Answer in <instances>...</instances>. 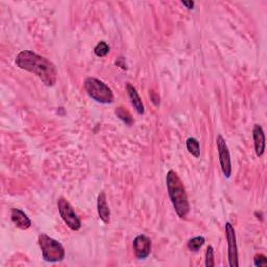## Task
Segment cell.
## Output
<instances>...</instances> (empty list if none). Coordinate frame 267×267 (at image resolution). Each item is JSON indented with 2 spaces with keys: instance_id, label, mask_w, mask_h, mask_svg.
Masks as SVG:
<instances>
[{
  "instance_id": "cell-11",
  "label": "cell",
  "mask_w": 267,
  "mask_h": 267,
  "mask_svg": "<svg viewBox=\"0 0 267 267\" xmlns=\"http://www.w3.org/2000/svg\"><path fill=\"white\" fill-rule=\"evenodd\" d=\"M11 217L13 223L20 230H27L32 227V220H30L27 215L21 210L13 209Z\"/></svg>"
},
{
  "instance_id": "cell-10",
  "label": "cell",
  "mask_w": 267,
  "mask_h": 267,
  "mask_svg": "<svg viewBox=\"0 0 267 267\" xmlns=\"http://www.w3.org/2000/svg\"><path fill=\"white\" fill-rule=\"evenodd\" d=\"M97 212L99 215V218L102 220V222L108 224L110 222V217H111V212L110 208L108 206L107 202V195L105 191H101L98 194L97 199Z\"/></svg>"
},
{
  "instance_id": "cell-8",
  "label": "cell",
  "mask_w": 267,
  "mask_h": 267,
  "mask_svg": "<svg viewBox=\"0 0 267 267\" xmlns=\"http://www.w3.org/2000/svg\"><path fill=\"white\" fill-rule=\"evenodd\" d=\"M133 249L138 259H146L151 252V241L145 235H139L134 239Z\"/></svg>"
},
{
  "instance_id": "cell-4",
  "label": "cell",
  "mask_w": 267,
  "mask_h": 267,
  "mask_svg": "<svg viewBox=\"0 0 267 267\" xmlns=\"http://www.w3.org/2000/svg\"><path fill=\"white\" fill-rule=\"evenodd\" d=\"M87 94L99 104H112L114 101V95L112 90L104 83L95 77H88L84 84Z\"/></svg>"
},
{
  "instance_id": "cell-18",
  "label": "cell",
  "mask_w": 267,
  "mask_h": 267,
  "mask_svg": "<svg viewBox=\"0 0 267 267\" xmlns=\"http://www.w3.org/2000/svg\"><path fill=\"white\" fill-rule=\"evenodd\" d=\"M267 263V259L266 257L262 254H258L255 256L254 258V264L255 266H258V267H261V266H265Z\"/></svg>"
},
{
  "instance_id": "cell-14",
  "label": "cell",
  "mask_w": 267,
  "mask_h": 267,
  "mask_svg": "<svg viewBox=\"0 0 267 267\" xmlns=\"http://www.w3.org/2000/svg\"><path fill=\"white\" fill-rule=\"evenodd\" d=\"M115 114H116V116H117L120 120H122V121L125 122L126 125H128V126H132L133 123H134V119H133V117H132V115H131V113H130L128 110H126L125 108L118 107V108L115 110Z\"/></svg>"
},
{
  "instance_id": "cell-12",
  "label": "cell",
  "mask_w": 267,
  "mask_h": 267,
  "mask_svg": "<svg viewBox=\"0 0 267 267\" xmlns=\"http://www.w3.org/2000/svg\"><path fill=\"white\" fill-rule=\"evenodd\" d=\"M127 91H128V94H129V97L131 99L132 105L134 106V108L136 109L138 114H140V115L144 114V105H143L142 99L139 96L136 88L134 86H132L131 84H128L127 85Z\"/></svg>"
},
{
  "instance_id": "cell-20",
  "label": "cell",
  "mask_w": 267,
  "mask_h": 267,
  "mask_svg": "<svg viewBox=\"0 0 267 267\" xmlns=\"http://www.w3.org/2000/svg\"><path fill=\"white\" fill-rule=\"evenodd\" d=\"M182 4L184 6H186L188 9H192L194 7V2L193 1H182Z\"/></svg>"
},
{
  "instance_id": "cell-1",
  "label": "cell",
  "mask_w": 267,
  "mask_h": 267,
  "mask_svg": "<svg viewBox=\"0 0 267 267\" xmlns=\"http://www.w3.org/2000/svg\"><path fill=\"white\" fill-rule=\"evenodd\" d=\"M16 64L20 69L39 77L47 87H53L57 83L58 70L56 66L48 59L32 50L19 53L16 57Z\"/></svg>"
},
{
  "instance_id": "cell-16",
  "label": "cell",
  "mask_w": 267,
  "mask_h": 267,
  "mask_svg": "<svg viewBox=\"0 0 267 267\" xmlns=\"http://www.w3.org/2000/svg\"><path fill=\"white\" fill-rule=\"evenodd\" d=\"M109 53H110V46L108 45L107 42H105V41H100L94 48V54L100 58L106 57Z\"/></svg>"
},
{
  "instance_id": "cell-15",
  "label": "cell",
  "mask_w": 267,
  "mask_h": 267,
  "mask_svg": "<svg viewBox=\"0 0 267 267\" xmlns=\"http://www.w3.org/2000/svg\"><path fill=\"white\" fill-rule=\"evenodd\" d=\"M204 242H206V239H204V237H202V236H198V237H194V238L190 239L187 242V246L191 252H198L204 244Z\"/></svg>"
},
{
  "instance_id": "cell-9",
  "label": "cell",
  "mask_w": 267,
  "mask_h": 267,
  "mask_svg": "<svg viewBox=\"0 0 267 267\" xmlns=\"http://www.w3.org/2000/svg\"><path fill=\"white\" fill-rule=\"evenodd\" d=\"M253 139L257 157H261L265 150V136L260 125H255L253 129Z\"/></svg>"
},
{
  "instance_id": "cell-19",
  "label": "cell",
  "mask_w": 267,
  "mask_h": 267,
  "mask_svg": "<svg viewBox=\"0 0 267 267\" xmlns=\"http://www.w3.org/2000/svg\"><path fill=\"white\" fill-rule=\"evenodd\" d=\"M115 64H116L117 66H119L120 68H122L123 70H126V69H127V64L125 63V59H123V58H118V59L116 60V62H115Z\"/></svg>"
},
{
  "instance_id": "cell-2",
  "label": "cell",
  "mask_w": 267,
  "mask_h": 267,
  "mask_svg": "<svg viewBox=\"0 0 267 267\" xmlns=\"http://www.w3.org/2000/svg\"><path fill=\"white\" fill-rule=\"evenodd\" d=\"M167 191L170 198L174 211L181 219H185L190 212V204L188 197L185 190L184 184L179 178L178 173L173 170H169L166 174Z\"/></svg>"
},
{
  "instance_id": "cell-17",
  "label": "cell",
  "mask_w": 267,
  "mask_h": 267,
  "mask_svg": "<svg viewBox=\"0 0 267 267\" xmlns=\"http://www.w3.org/2000/svg\"><path fill=\"white\" fill-rule=\"evenodd\" d=\"M206 266L207 267H214L215 260H214V249L213 246H208L206 252Z\"/></svg>"
},
{
  "instance_id": "cell-13",
  "label": "cell",
  "mask_w": 267,
  "mask_h": 267,
  "mask_svg": "<svg viewBox=\"0 0 267 267\" xmlns=\"http://www.w3.org/2000/svg\"><path fill=\"white\" fill-rule=\"evenodd\" d=\"M186 147L190 155L194 158H200V142L195 138H188L186 141Z\"/></svg>"
},
{
  "instance_id": "cell-7",
  "label": "cell",
  "mask_w": 267,
  "mask_h": 267,
  "mask_svg": "<svg viewBox=\"0 0 267 267\" xmlns=\"http://www.w3.org/2000/svg\"><path fill=\"white\" fill-rule=\"evenodd\" d=\"M216 145H217V150L219 153V162L222 173L224 174V177L229 179L232 174V163H231V156L230 151L227 145V142L223 139L221 135L217 136L216 139Z\"/></svg>"
},
{
  "instance_id": "cell-3",
  "label": "cell",
  "mask_w": 267,
  "mask_h": 267,
  "mask_svg": "<svg viewBox=\"0 0 267 267\" xmlns=\"http://www.w3.org/2000/svg\"><path fill=\"white\" fill-rule=\"evenodd\" d=\"M38 242L46 262H61L65 257V250L59 241L49 237L46 234H40Z\"/></svg>"
},
{
  "instance_id": "cell-5",
  "label": "cell",
  "mask_w": 267,
  "mask_h": 267,
  "mask_svg": "<svg viewBox=\"0 0 267 267\" xmlns=\"http://www.w3.org/2000/svg\"><path fill=\"white\" fill-rule=\"evenodd\" d=\"M58 210L61 218L66 223L68 228L72 231H78L81 228V221L76 215L73 207L64 198L58 200Z\"/></svg>"
},
{
  "instance_id": "cell-6",
  "label": "cell",
  "mask_w": 267,
  "mask_h": 267,
  "mask_svg": "<svg viewBox=\"0 0 267 267\" xmlns=\"http://www.w3.org/2000/svg\"><path fill=\"white\" fill-rule=\"evenodd\" d=\"M225 237L228 241V258L231 267H238V248L236 242V233L232 223H225Z\"/></svg>"
}]
</instances>
